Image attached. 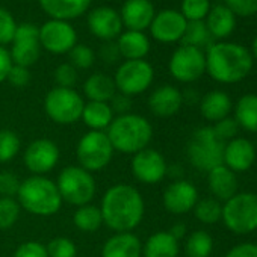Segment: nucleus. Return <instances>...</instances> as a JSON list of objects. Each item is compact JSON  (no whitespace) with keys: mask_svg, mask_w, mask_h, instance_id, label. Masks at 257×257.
Wrapping results in <instances>:
<instances>
[{"mask_svg":"<svg viewBox=\"0 0 257 257\" xmlns=\"http://www.w3.org/2000/svg\"><path fill=\"white\" fill-rule=\"evenodd\" d=\"M17 23L14 16L7 10L0 7V46H7L14 41Z\"/></svg>","mask_w":257,"mask_h":257,"instance_id":"41","label":"nucleus"},{"mask_svg":"<svg viewBox=\"0 0 257 257\" xmlns=\"http://www.w3.org/2000/svg\"><path fill=\"white\" fill-rule=\"evenodd\" d=\"M40 44L53 55H64L77 44V32L70 22L49 20L40 28Z\"/></svg>","mask_w":257,"mask_h":257,"instance_id":"15","label":"nucleus"},{"mask_svg":"<svg viewBox=\"0 0 257 257\" xmlns=\"http://www.w3.org/2000/svg\"><path fill=\"white\" fill-rule=\"evenodd\" d=\"M61 158V152L56 143L47 138H40L32 141L23 155L25 167L32 173V176H46L56 168Z\"/></svg>","mask_w":257,"mask_h":257,"instance_id":"13","label":"nucleus"},{"mask_svg":"<svg viewBox=\"0 0 257 257\" xmlns=\"http://www.w3.org/2000/svg\"><path fill=\"white\" fill-rule=\"evenodd\" d=\"M231 110H233L231 98L224 91L213 89L200 98V112L203 118L213 124L221 121L225 116H230Z\"/></svg>","mask_w":257,"mask_h":257,"instance_id":"26","label":"nucleus"},{"mask_svg":"<svg viewBox=\"0 0 257 257\" xmlns=\"http://www.w3.org/2000/svg\"><path fill=\"white\" fill-rule=\"evenodd\" d=\"M198 189L189 180L177 179L171 182L162 195V203L167 212L173 215H185L194 210L198 201Z\"/></svg>","mask_w":257,"mask_h":257,"instance_id":"16","label":"nucleus"},{"mask_svg":"<svg viewBox=\"0 0 257 257\" xmlns=\"http://www.w3.org/2000/svg\"><path fill=\"white\" fill-rule=\"evenodd\" d=\"M73 222L83 233L97 231L103 225V216H101L100 207L91 203L77 207L73 215Z\"/></svg>","mask_w":257,"mask_h":257,"instance_id":"32","label":"nucleus"},{"mask_svg":"<svg viewBox=\"0 0 257 257\" xmlns=\"http://www.w3.org/2000/svg\"><path fill=\"white\" fill-rule=\"evenodd\" d=\"M207 186L213 198L218 201H227L237 194V177L225 165H218L207 173Z\"/></svg>","mask_w":257,"mask_h":257,"instance_id":"23","label":"nucleus"},{"mask_svg":"<svg viewBox=\"0 0 257 257\" xmlns=\"http://www.w3.org/2000/svg\"><path fill=\"white\" fill-rule=\"evenodd\" d=\"M77 79H79L77 70L70 62L61 64L55 70V82H56V86H61V88H74V85L77 83Z\"/></svg>","mask_w":257,"mask_h":257,"instance_id":"43","label":"nucleus"},{"mask_svg":"<svg viewBox=\"0 0 257 257\" xmlns=\"http://www.w3.org/2000/svg\"><path fill=\"white\" fill-rule=\"evenodd\" d=\"M7 82L11 86H14V88H25V86H28L29 82H31V71H29V68L13 64V67H11V70L8 73Z\"/></svg>","mask_w":257,"mask_h":257,"instance_id":"47","label":"nucleus"},{"mask_svg":"<svg viewBox=\"0 0 257 257\" xmlns=\"http://www.w3.org/2000/svg\"><path fill=\"white\" fill-rule=\"evenodd\" d=\"M100 56H101V59H103L106 64H115V62L121 58L119 50H118V47H116V43L107 41V43L101 47Z\"/></svg>","mask_w":257,"mask_h":257,"instance_id":"51","label":"nucleus"},{"mask_svg":"<svg viewBox=\"0 0 257 257\" xmlns=\"http://www.w3.org/2000/svg\"><path fill=\"white\" fill-rule=\"evenodd\" d=\"M222 4L236 17H252L257 14V0H224Z\"/></svg>","mask_w":257,"mask_h":257,"instance_id":"45","label":"nucleus"},{"mask_svg":"<svg viewBox=\"0 0 257 257\" xmlns=\"http://www.w3.org/2000/svg\"><path fill=\"white\" fill-rule=\"evenodd\" d=\"M180 245L170 231H156L143 243V257H179Z\"/></svg>","mask_w":257,"mask_h":257,"instance_id":"30","label":"nucleus"},{"mask_svg":"<svg viewBox=\"0 0 257 257\" xmlns=\"http://www.w3.org/2000/svg\"><path fill=\"white\" fill-rule=\"evenodd\" d=\"M155 16V5L150 0H125L119 13L122 26H125L127 31L137 32L149 29Z\"/></svg>","mask_w":257,"mask_h":257,"instance_id":"20","label":"nucleus"},{"mask_svg":"<svg viewBox=\"0 0 257 257\" xmlns=\"http://www.w3.org/2000/svg\"><path fill=\"white\" fill-rule=\"evenodd\" d=\"M98 207L103 224L115 233L134 231L146 215V201L140 189L128 183H116L107 188Z\"/></svg>","mask_w":257,"mask_h":257,"instance_id":"1","label":"nucleus"},{"mask_svg":"<svg viewBox=\"0 0 257 257\" xmlns=\"http://www.w3.org/2000/svg\"><path fill=\"white\" fill-rule=\"evenodd\" d=\"M206 73L218 83L233 85L249 76L254 59L251 52L237 43L218 41L207 47Z\"/></svg>","mask_w":257,"mask_h":257,"instance_id":"2","label":"nucleus"},{"mask_svg":"<svg viewBox=\"0 0 257 257\" xmlns=\"http://www.w3.org/2000/svg\"><path fill=\"white\" fill-rule=\"evenodd\" d=\"M210 0H182L180 14L186 22H203L210 11Z\"/></svg>","mask_w":257,"mask_h":257,"instance_id":"38","label":"nucleus"},{"mask_svg":"<svg viewBox=\"0 0 257 257\" xmlns=\"http://www.w3.org/2000/svg\"><path fill=\"white\" fill-rule=\"evenodd\" d=\"M17 201L22 209L37 216H52L62 207L56 182L46 176H31L22 180Z\"/></svg>","mask_w":257,"mask_h":257,"instance_id":"4","label":"nucleus"},{"mask_svg":"<svg viewBox=\"0 0 257 257\" xmlns=\"http://www.w3.org/2000/svg\"><path fill=\"white\" fill-rule=\"evenodd\" d=\"M239 125L246 132L257 134V94H245L234 104V116Z\"/></svg>","mask_w":257,"mask_h":257,"instance_id":"31","label":"nucleus"},{"mask_svg":"<svg viewBox=\"0 0 257 257\" xmlns=\"http://www.w3.org/2000/svg\"><path fill=\"white\" fill-rule=\"evenodd\" d=\"M115 115L109 106V103L101 101H85L82 110V121L89 128L95 132H106Z\"/></svg>","mask_w":257,"mask_h":257,"instance_id":"28","label":"nucleus"},{"mask_svg":"<svg viewBox=\"0 0 257 257\" xmlns=\"http://www.w3.org/2000/svg\"><path fill=\"white\" fill-rule=\"evenodd\" d=\"M13 257H49V254L44 243L37 240H28L16 249Z\"/></svg>","mask_w":257,"mask_h":257,"instance_id":"46","label":"nucleus"},{"mask_svg":"<svg viewBox=\"0 0 257 257\" xmlns=\"http://www.w3.org/2000/svg\"><path fill=\"white\" fill-rule=\"evenodd\" d=\"M43 11L52 20L70 22L83 16L92 0H38Z\"/></svg>","mask_w":257,"mask_h":257,"instance_id":"24","label":"nucleus"},{"mask_svg":"<svg viewBox=\"0 0 257 257\" xmlns=\"http://www.w3.org/2000/svg\"><path fill=\"white\" fill-rule=\"evenodd\" d=\"M20 137L11 128H2L0 131V164L11 162L20 153Z\"/></svg>","mask_w":257,"mask_h":257,"instance_id":"36","label":"nucleus"},{"mask_svg":"<svg viewBox=\"0 0 257 257\" xmlns=\"http://www.w3.org/2000/svg\"><path fill=\"white\" fill-rule=\"evenodd\" d=\"M194 215L200 222H203L206 225L216 224L222 218V204L216 198L198 200L194 207Z\"/></svg>","mask_w":257,"mask_h":257,"instance_id":"34","label":"nucleus"},{"mask_svg":"<svg viewBox=\"0 0 257 257\" xmlns=\"http://www.w3.org/2000/svg\"><path fill=\"white\" fill-rule=\"evenodd\" d=\"M225 257H257V243L243 242L230 248Z\"/></svg>","mask_w":257,"mask_h":257,"instance_id":"49","label":"nucleus"},{"mask_svg":"<svg viewBox=\"0 0 257 257\" xmlns=\"http://www.w3.org/2000/svg\"><path fill=\"white\" fill-rule=\"evenodd\" d=\"M213 251V237L204 230L192 231L185 242V252L188 257H210Z\"/></svg>","mask_w":257,"mask_h":257,"instance_id":"33","label":"nucleus"},{"mask_svg":"<svg viewBox=\"0 0 257 257\" xmlns=\"http://www.w3.org/2000/svg\"><path fill=\"white\" fill-rule=\"evenodd\" d=\"M132 97H128L125 94H121V92H116L112 100L109 101V106L113 112V115H125V113H131L132 110Z\"/></svg>","mask_w":257,"mask_h":257,"instance_id":"48","label":"nucleus"},{"mask_svg":"<svg viewBox=\"0 0 257 257\" xmlns=\"http://www.w3.org/2000/svg\"><path fill=\"white\" fill-rule=\"evenodd\" d=\"M10 55L13 64L26 68L32 67L41 56L40 29L31 23L17 25Z\"/></svg>","mask_w":257,"mask_h":257,"instance_id":"12","label":"nucleus"},{"mask_svg":"<svg viewBox=\"0 0 257 257\" xmlns=\"http://www.w3.org/2000/svg\"><path fill=\"white\" fill-rule=\"evenodd\" d=\"M11 67H13V59L10 50H7L4 46H0V83L7 82Z\"/></svg>","mask_w":257,"mask_h":257,"instance_id":"50","label":"nucleus"},{"mask_svg":"<svg viewBox=\"0 0 257 257\" xmlns=\"http://www.w3.org/2000/svg\"><path fill=\"white\" fill-rule=\"evenodd\" d=\"M22 180L11 171H0V197L17 198Z\"/></svg>","mask_w":257,"mask_h":257,"instance_id":"44","label":"nucleus"},{"mask_svg":"<svg viewBox=\"0 0 257 257\" xmlns=\"http://www.w3.org/2000/svg\"><path fill=\"white\" fill-rule=\"evenodd\" d=\"M224 146L225 143L216 137L213 127L206 125L197 128L191 135L186 146V155L194 168L209 173L215 167L222 165Z\"/></svg>","mask_w":257,"mask_h":257,"instance_id":"5","label":"nucleus"},{"mask_svg":"<svg viewBox=\"0 0 257 257\" xmlns=\"http://www.w3.org/2000/svg\"><path fill=\"white\" fill-rule=\"evenodd\" d=\"M183 106L182 91L173 85H162L156 88L149 97V107L153 115L170 118L176 115Z\"/></svg>","mask_w":257,"mask_h":257,"instance_id":"21","label":"nucleus"},{"mask_svg":"<svg viewBox=\"0 0 257 257\" xmlns=\"http://www.w3.org/2000/svg\"><path fill=\"white\" fill-rule=\"evenodd\" d=\"M68 58H70V64L76 70H88L95 62L94 50L88 46H83V44H76L68 52Z\"/></svg>","mask_w":257,"mask_h":257,"instance_id":"39","label":"nucleus"},{"mask_svg":"<svg viewBox=\"0 0 257 257\" xmlns=\"http://www.w3.org/2000/svg\"><path fill=\"white\" fill-rule=\"evenodd\" d=\"M115 94L116 86L113 77L104 73H94L83 83V95L88 98V101L109 103Z\"/></svg>","mask_w":257,"mask_h":257,"instance_id":"29","label":"nucleus"},{"mask_svg":"<svg viewBox=\"0 0 257 257\" xmlns=\"http://www.w3.org/2000/svg\"><path fill=\"white\" fill-rule=\"evenodd\" d=\"M131 171L138 182L156 185L168 174V164L161 152L147 147L132 156Z\"/></svg>","mask_w":257,"mask_h":257,"instance_id":"14","label":"nucleus"},{"mask_svg":"<svg viewBox=\"0 0 257 257\" xmlns=\"http://www.w3.org/2000/svg\"><path fill=\"white\" fill-rule=\"evenodd\" d=\"M85 98L74 88H52L44 97L47 116L61 125H70L82 118Z\"/></svg>","mask_w":257,"mask_h":257,"instance_id":"8","label":"nucleus"},{"mask_svg":"<svg viewBox=\"0 0 257 257\" xmlns=\"http://www.w3.org/2000/svg\"><path fill=\"white\" fill-rule=\"evenodd\" d=\"M101 257H143V242L132 233H113L101 248Z\"/></svg>","mask_w":257,"mask_h":257,"instance_id":"22","label":"nucleus"},{"mask_svg":"<svg viewBox=\"0 0 257 257\" xmlns=\"http://www.w3.org/2000/svg\"><path fill=\"white\" fill-rule=\"evenodd\" d=\"M113 147L106 135V132H86L77 143L76 156L79 161V167L89 173H97L104 170L112 158H113Z\"/></svg>","mask_w":257,"mask_h":257,"instance_id":"9","label":"nucleus"},{"mask_svg":"<svg viewBox=\"0 0 257 257\" xmlns=\"http://www.w3.org/2000/svg\"><path fill=\"white\" fill-rule=\"evenodd\" d=\"M47 254L49 257H76L77 255V246L76 243L64 236L53 237L47 245Z\"/></svg>","mask_w":257,"mask_h":257,"instance_id":"40","label":"nucleus"},{"mask_svg":"<svg viewBox=\"0 0 257 257\" xmlns=\"http://www.w3.org/2000/svg\"><path fill=\"white\" fill-rule=\"evenodd\" d=\"M116 47L119 50V55L125 61H137L144 59L149 55L152 44L144 32L125 31L119 34L116 40Z\"/></svg>","mask_w":257,"mask_h":257,"instance_id":"27","label":"nucleus"},{"mask_svg":"<svg viewBox=\"0 0 257 257\" xmlns=\"http://www.w3.org/2000/svg\"><path fill=\"white\" fill-rule=\"evenodd\" d=\"M168 231H170V234H171L174 239H177V240L180 242V239H183V237L186 236V225H185L183 222H176Z\"/></svg>","mask_w":257,"mask_h":257,"instance_id":"52","label":"nucleus"},{"mask_svg":"<svg viewBox=\"0 0 257 257\" xmlns=\"http://www.w3.org/2000/svg\"><path fill=\"white\" fill-rule=\"evenodd\" d=\"M170 74L182 83H192L206 73V55L192 46L177 47L168 62Z\"/></svg>","mask_w":257,"mask_h":257,"instance_id":"11","label":"nucleus"},{"mask_svg":"<svg viewBox=\"0 0 257 257\" xmlns=\"http://www.w3.org/2000/svg\"><path fill=\"white\" fill-rule=\"evenodd\" d=\"M204 23L212 38L224 40L236 29V16L224 4H215L210 7Z\"/></svg>","mask_w":257,"mask_h":257,"instance_id":"25","label":"nucleus"},{"mask_svg":"<svg viewBox=\"0 0 257 257\" xmlns=\"http://www.w3.org/2000/svg\"><path fill=\"white\" fill-rule=\"evenodd\" d=\"M56 186L62 201L76 207L89 204L97 192L92 173L79 165L65 167L56 179Z\"/></svg>","mask_w":257,"mask_h":257,"instance_id":"6","label":"nucleus"},{"mask_svg":"<svg viewBox=\"0 0 257 257\" xmlns=\"http://www.w3.org/2000/svg\"><path fill=\"white\" fill-rule=\"evenodd\" d=\"M210 34L206 28L204 20L203 22H188L186 25V31L185 35L182 38V44L183 46H192L197 49H201L204 46H210Z\"/></svg>","mask_w":257,"mask_h":257,"instance_id":"35","label":"nucleus"},{"mask_svg":"<svg viewBox=\"0 0 257 257\" xmlns=\"http://www.w3.org/2000/svg\"><path fill=\"white\" fill-rule=\"evenodd\" d=\"M186 19L176 10H164L155 16L150 25L152 37L164 44H171L182 41L185 31H186Z\"/></svg>","mask_w":257,"mask_h":257,"instance_id":"17","label":"nucleus"},{"mask_svg":"<svg viewBox=\"0 0 257 257\" xmlns=\"http://www.w3.org/2000/svg\"><path fill=\"white\" fill-rule=\"evenodd\" d=\"M257 153L254 144L246 138H234L224 146L222 165L231 170L234 174L246 173L255 162Z\"/></svg>","mask_w":257,"mask_h":257,"instance_id":"19","label":"nucleus"},{"mask_svg":"<svg viewBox=\"0 0 257 257\" xmlns=\"http://www.w3.org/2000/svg\"><path fill=\"white\" fill-rule=\"evenodd\" d=\"M22 206L17 198L0 197V230L11 228L20 218Z\"/></svg>","mask_w":257,"mask_h":257,"instance_id":"37","label":"nucleus"},{"mask_svg":"<svg viewBox=\"0 0 257 257\" xmlns=\"http://www.w3.org/2000/svg\"><path fill=\"white\" fill-rule=\"evenodd\" d=\"M106 135L115 152L134 156L150 146L153 125L146 116L131 112L115 116L107 127Z\"/></svg>","mask_w":257,"mask_h":257,"instance_id":"3","label":"nucleus"},{"mask_svg":"<svg viewBox=\"0 0 257 257\" xmlns=\"http://www.w3.org/2000/svg\"><path fill=\"white\" fill-rule=\"evenodd\" d=\"M155 80V70L146 59L124 61L115 71L113 82L116 92L128 97L140 95L146 92Z\"/></svg>","mask_w":257,"mask_h":257,"instance_id":"10","label":"nucleus"},{"mask_svg":"<svg viewBox=\"0 0 257 257\" xmlns=\"http://www.w3.org/2000/svg\"><path fill=\"white\" fill-rule=\"evenodd\" d=\"M86 23L91 34L103 41H112L113 38H118L122 31L119 13H116L110 7L94 8L88 14Z\"/></svg>","mask_w":257,"mask_h":257,"instance_id":"18","label":"nucleus"},{"mask_svg":"<svg viewBox=\"0 0 257 257\" xmlns=\"http://www.w3.org/2000/svg\"><path fill=\"white\" fill-rule=\"evenodd\" d=\"M213 131L216 134V137L222 141V143H228L234 138H237V132H239V125L236 122V119L233 116H225L221 121L215 122Z\"/></svg>","mask_w":257,"mask_h":257,"instance_id":"42","label":"nucleus"},{"mask_svg":"<svg viewBox=\"0 0 257 257\" xmlns=\"http://www.w3.org/2000/svg\"><path fill=\"white\" fill-rule=\"evenodd\" d=\"M224 225L234 234H249L257 230V194L237 192L222 204Z\"/></svg>","mask_w":257,"mask_h":257,"instance_id":"7","label":"nucleus"},{"mask_svg":"<svg viewBox=\"0 0 257 257\" xmlns=\"http://www.w3.org/2000/svg\"><path fill=\"white\" fill-rule=\"evenodd\" d=\"M251 55H252V59H257V35L254 37L252 44H251Z\"/></svg>","mask_w":257,"mask_h":257,"instance_id":"53","label":"nucleus"}]
</instances>
